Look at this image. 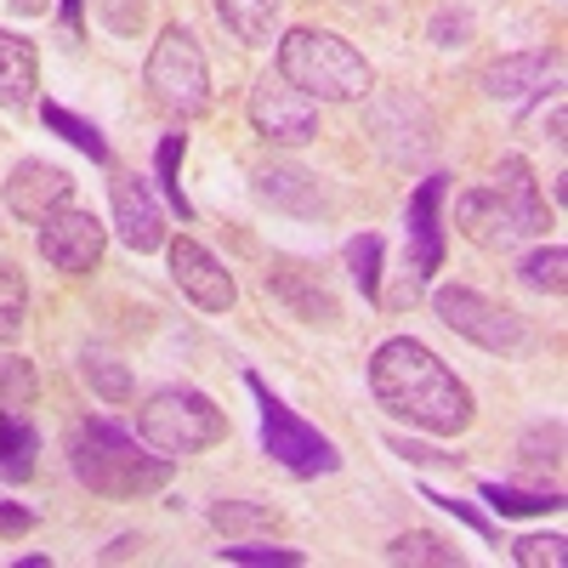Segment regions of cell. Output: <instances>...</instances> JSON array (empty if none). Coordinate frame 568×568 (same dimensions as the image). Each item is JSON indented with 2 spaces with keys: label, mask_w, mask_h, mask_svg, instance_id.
<instances>
[{
  "label": "cell",
  "mask_w": 568,
  "mask_h": 568,
  "mask_svg": "<svg viewBox=\"0 0 568 568\" xmlns=\"http://www.w3.org/2000/svg\"><path fill=\"white\" fill-rule=\"evenodd\" d=\"M369 393L393 420H409L420 433L455 438L471 426V393L455 382V369L415 336H393L369 358Z\"/></svg>",
  "instance_id": "obj_1"
},
{
  "label": "cell",
  "mask_w": 568,
  "mask_h": 568,
  "mask_svg": "<svg viewBox=\"0 0 568 568\" xmlns=\"http://www.w3.org/2000/svg\"><path fill=\"white\" fill-rule=\"evenodd\" d=\"M455 227L478 251H511L524 240H540L551 227V211L535 187V171L524 160H500V176L484 187H466L455 200Z\"/></svg>",
  "instance_id": "obj_2"
},
{
  "label": "cell",
  "mask_w": 568,
  "mask_h": 568,
  "mask_svg": "<svg viewBox=\"0 0 568 568\" xmlns=\"http://www.w3.org/2000/svg\"><path fill=\"white\" fill-rule=\"evenodd\" d=\"M69 466L74 478L103 495V500H142L171 484V455H149L131 433H120L114 420H74L69 433Z\"/></svg>",
  "instance_id": "obj_3"
},
{
  "label": "cell",
  "mask_w": 568,
  "mask_h": 568,
  "mask_svg": "<svg viewBox=\"0 0 568 568\" xmlns=\"http://www.w3.org/2000/svg\"><path fill=\"white\" fill-rule=\"evenodd\" d=\"M278 74L291 80L302 98L318 103H358L369 98V63L358 45H347L329 29H291L278 40Z\"/></svg>",
  "instance_id": "obj_4"
},
{
  "label": "cell",
  "mask_w": 568,
  "mask_h": 568,
  "mask_svg": "<svg viewBox=\"0 0 568 568\" xmlns=\"http://www.w3.org/2000/svg\"><path fill=\"white\" fill-rule=\"evenodd\" d=\"M136 433L160 455H200L227 438V415L200 387H160L136 404Z\"/></svg>",
  "instance_id": "obj_5"
},
{
  "label": "cell",
  "mask_w": 568,
  "mask_h": 568,
  "mask_svg": "<svg viewBox=\"0 0 568 568\" xmlns=\"http://www.w3.org/2000/svg\"><path fill=\"white\" fill-rule=\"evenodd\" d=\"M142 85H149V98L187 120V114H200L211 103V74H205V52H200V40L187 34L182 23H165L160 40H154V52H149V69H142Z\"/></svg>",
  "instance_id": "obj_6"
},
{
  "label": "cell",
  "mask_w": 568,
  "mask_h": 568,
  "mask_svg": "<svg viewBox=\"0 0 568 568\" xmlns=\"http://www.w3.org/2000/svg\"><path fill=\"white\" fill-rule=\"evenodd\" d=\"M245 387H251V398L262 409V444H267V455L284 471H296V478H318V471H336L342 466V449L329 444L318 426H307L284 398H273L262 375H245Z\"/></svg>",
  "instance_id": "obj_7"
},
{
  "label": "cell",
  "mask_w": 568,
  "mask_h": 568,
  "mask_svg": "<svg viewBox=\"0 0 568 568\" xmlns=\"http://www.w3.org/2000/svg\"><path fill=\"white\" fill-rule=\"evenodd\" d=\"M433 313L455 329V336H466L471 347H484V353H524L529 347V324L517 318L511 307L466 291V284H444V291H433Z\"/></svg>",
  "instance_id": "obj_8"
},
{
  "label": "cell",
  "mask_w": 568,
  "mask_h": 568,
  "mask_svg": "<svg viewBox=\"0 0 568 568\" xmlns=\"http://www.w3.org/2000/svg\"><path fill=\"white\" fill-rule=\"evenodd\" d=\"M251 125L267 142H278V149H302V142L318 136V103L302 98V91L284 80V74H267L251 91Z\"/></svg>",
  "instance_id": "obj_9"
},
{
  "label": "cell",
  "mask_w": 568,
  "mask_h": 568,
  "mask_svg": "<svg viewBox=\"0 0 568 568\" xmlns=\"http://www.w3.org/2000/svg\"><path fill=\"white\" fill-rule=\"evenodd\" d=\"M165 256H171V278H176V291L205 307V313H227L233 302H240V284H233V273L200 245V240H165Z\"/></svg>",
  "instance_id": "obj_10"
},
{
  "label": "cell",
  "mask_w": 568,
  "mask_h": 568,
  "mask_svg": "<svg viewBox=\"0 0 568 568\" xmlns=\"http://www.w3.org/2000/svg\"><path fill=\"white\" fill-rule=\"evenodd\" d=\"M103 245H109V233L103 222L91 216V211H52L40 222V256L52 262L58 273H91L103 262Z\"/></svg>",
  "instance_id": "obj_11"
},
{
  "label": "cell",
  "mask_w": 568,
  "mask_h": 568,
  "mask_svg": "<svg viewBox=\"0 0 568 568\" xmlns=\"http://www.w3.org/2000/svg\"><path fill=\"white\" fill-rule=\"evenodd\" d=\"M444 200H449V176H438V171L409 194L404 240H409V273L415 278H433L444 267Z\"/></svg>",
  "instance_id": "obj_12"
},
{
  "label": "cell",
  "mask_w": 568,
  "mask_h": 568,
  "mask_svg": "<svg viewBox=\"0 0 568 568\" xmlns=\"http://www.w3.org/2000/svg\"><path fill=\"white\" fill-rule=\"evenodd\" d=\"M69 194H74V176H69L63 165H52V160H23V165H12L7 187H0L7 211H12L18 222H34V227L52 216V211H63Z\"/></svg>",
  "instance_id": "obj_13"
},
{
  "label": "cell",
  "mask_w": 568,
  "mask_h": 568,
  "mask_svg": "<svg viewBox=\"0 0 568 568\" xmlns=\"http://www.w3.org/2000/svg\"><path fill=\"white\" fill-rule=\"evenodd\" d=\"M262 284H267V296L291 313V318H307V324H336V318H342L336 296L324 291L318 267H307V262H284V256H278Z\"/></svg>",
  "instance_id": "obj_14"
},
{
  "label": "cell",
  "mask_w": 568,
  "mask_h": 568,
  "mask_svg": "<svg viewBox=\"0 0 568 568\" xmlns=\"http://www.w3.org/2000/svg\"><path fill=\"white\" fill-rule=\"evenodd\" d=\"M109 200H114V227H120V240H125L136 256H149V251L165 245V216H160L154 194L142 187V176L120 171V176L109 182Z\"/></svg>",
  "instance_id": "obj_15"
},
{
  "label": "cell",
  "mask_w": 568,
  "mask_h": 568,
  "mask_svg": "<svg viewBox=\"0 0 568 568\" xmlns=\"http://www.w3.org/2000/svg\"><path fill=\"white\" fill-rule=\"evenodd\" d=\"M34 85H40V52L23 40V34H7L0 29V109H34Z\"/></svg>",
  "instance_id": "obj_16"
},
{
  "label": "cell",
  "mask_w": 568,
  "mask_h": 568,
  "mask_svg": "<svg viewBox=\"0 0 568 568\" xmlns=\"http://www.w3.org/2000/svg\"><path fill=\"white\" fill-rule=\"evenodd\" d=\"M256 200L273 205V211H291V216H318L324 211L318 182L296 165H262L256 171Z\"/></svg>",
  "instance_id": "obj_17"
},
{
  "label": "cell",
  "mask_w": 568,
  "mask_h": 568,
  "mask_svg": "<svg viewBox=\"0 0 568 568\" xmlns=\"http://www.w3.org/2000/svg\"><path fill=\"white\" fill-rule=\"evenodd\" d=\"M40 433L23 409H0V484H29L34 478Z\"/></svg>",
  "instance_id": "obj_18"
},
{
  "label": "cell",
  "mask_w": 568,
  "mask_h": 568,
  "mask_svg": "<svg viewBox=\"0 0 568 568\" xmlns=\"http://www.w3.org/2000/svg\"><path fill=\"white\" fill-rule=\"evenodd\" d=\"M546 74H551V58L546 52H524V58H500L489 74H484V91L500 103V98H535L546 91Z\"/></svg>",
  "instance_id": "obj_19"
},
{
  "label": "cell",
  "mask_w": 568,
  "mask_h": 568,
  "mask_svg": "<svg viewBox=\"0 0 568 568\" xmlns=\"http://www.w3.org/2000/svg\"><path fill=\"white\" fill-rule=\"evenodd\" d=\"M278 12H284V0H216V18L245 45H267L278 29Z\"/></svg>",
  "instance_id": "obj_20"
},
{
  "label": "cell",
  "mask_w": 568,
  "mask_h": 568,
  "mask_svg": "<svg viewBox=\"0 0 568 568\" xmlns=\"http://www.w3.org/2000/svg\"><path fill=\"white\" fill-rule=\"evenodd\" d=\"M40 120H45V131H58L63 142H74V149H80L85 160L109 165V142H103V131L91 125V120H80L74 109H63V103H40Z\"/></svg>",
  "instance_id": "obj_21"
},
{
  "label": "cell",
  "mask_w": 568,
  "mask_h": 568,
  "mask_svg": "<svg viewBox=\"0 0 568 568\" xmlns=\"http://www.w3.org/2000/svg\"><path fill=\"white\" fill-rule=\"evenodd\" d=\"M182 154H187V136H182V131L160 136V154H154V182H160L165 205H171L182 222H194V205H187V194H182Z\"/></svg>",
  "instance_id": "obj_22"
},
{
  "label": "cell",
  "mask_w": 568,
  "mask_h": 568,
  "mask_svg": "<svg viewBox=\"0 0 568 568\" xmlns=\"http://www.w3.org/2000/svg\"><path fill=\"white\" fill-rule=\"evenodd\" d=\"M211 524L222 535H273L278 529V511L273 506H256V500H216L211 506Z\"/></svg>",
  "instance_id": "obj_23"
},
{
  "label": "cell",
  "mask_w": 568,
  "mask_h": 568,
  "mask_svg": "<svg viewBox=\"0 0 568 568\" xmlns=\"http://www.w3.org/2000/svg\"><path fill=\"white\" fill-rule=\"evenodd\" d=\"M517 460H524L535 478H557L562 471V420H546V426H535V433H524Z\"/></svg>",
  "instance_id": "obj_24"
},
{
  "label": "cell",
  "mask_w": 568,
  "mask_h": 568,
  "mask_svg": "<svg viewBox=\"0 0 568 568\" xmlns=\"http://www.w3.org/2000/svg\"><path fill=\"white\" fill-rule=\"evenodd\" d=\"M478 495L500 511V517H546L562 506V495H546V489H511V484H478Z\"/></svg>",
  "instance_id": "obj_25"
},
{
  "label": "cell",
  "mask_w": 568,
  "mask_h": 568,
  "mask_svg": "<svg viewBox=\"0 0 568 568\" xmlns=\"http://www.w3.org/2000/svg\"><path fill=\"white\" fill-rule=\"evenodd\" d=\"M517 278H524L529 291H540V296H562V291H568V251H562V245H546V251L524 256Z\"/></svg>",
  "instance_id": "obj_26"
},
{
  "label": "cell",
  "mask_w": 568,
  "mask_h": 568,
  "mask_svg": "<svg viewBox=\"0 0 568 568\" xmlns=\"http://www.w3.org/2000/svg\"><path fill=\"white\" fill-rule=\"evenodd\" d=\"M29 318V284L12 262H0V342H18Z\"/></svg>",
  "instance_id": "obj_27"
},
{
  "label": "cell",
  "mask_w": 568,
  "mask_h": 568,
  "mask_svg": "<svg viewBox=\"0 0 568 568\" xmlns=\"http://www.w3.org/2000/svg\"><path fill=\"white\" fill-rule=\"evenodd\" d=\"M347 267H353V284L364 291V302H382V240L375 233L347 240Z\"/></svg>",
  "instance_id": "obj_28"
},
{
  "label": "cell",
  "mask_w": 568,
  "mask_h": 568,
  "mask_svg": "<svg viewBox=\"0 0 568 568\" xmlns=\"http://www.w3.org/2000/svg\"><path fill=\"white\" fill-rule=\"evenodd\" d=\"M387 562H438V568H460V551L444 546L438 535L415 529V535H398V540L387 546Z\"/></svg>",
  "instance_id": "obj_29"
},
{
  "label": "cell",
  "mask_w": 568,
  "mask_h": 568,
  "mask_svg": "<svg viewBox=\"0 0 568 568\" xmlns=\"http://www.w3.org/2000/svg\"><path fill=\"white\" fill-rule=\"evenodd\" d=\"M80 375H85V387L103 393L109 404H125V398L136 393L131 375H125V364H114V358H103V353H85V358H80Z\"/></svg>",
  "instance_id": "obj_30"
},
{
  "label": "cell",
  "mask_w": 568,
  "mask_h": 568,
  "mask_svg": "<svg viewBox=\"0 0 568 568\" xmlns=\"http://www.w3.org/2000/svg\"><path fill=\"white\" fill-rule=\"evenodd\" d=\"M40 382H34V364L29 358H12V353H0V409H23L34 404Z\"/></svg>",
  "instance_id": "obj_31"
},
{
  "label": "cell",
  "mask_w": 568,
  "mask_h": 568,
  "mask_svg": "<svg viewBox=\"0 0 568 568\" xmlns=\"http://www.w3.org/2000/svg\"><path fill=\"white\" fill-rule=\"evenodd\" d=\"M511 557L524 562V568H562L568 540L562 535H529V540H511Z\"/></svg>",
  "instance_id": "obj_32"
},
{
  "label": "cell",
  "mask_w": 568,
  "mask_h": 568,
  "mask_svg": "<svg viewBox=\"0 0 568 568\" xmlns=\"http://www.w3.org/2000/svg\"><path fill=\"white\" fill-rule=\"evenodd\" d=\"M222 562H251V568H302L296 546H222Z\"/></svg>",
  "instance_id": "obj_33"
},
{
  "label": "cell",
  "mask_w": 568,
  "mask_h": 568,
  "mask_svg": "<svg viewBox=\"0 0 568 568\" xmlns=\"http://www.w3.org/2000/svg\"><path fill=\"white\" fill-rule=\"evenodd\" d=\"M91 12H98L103 29H114V34H136L142 18H149V0H91Z\"/></svg>",
  "instance_id": "obj_34"
},
{
  "label": "cell",
  "mask_w": 568,
  "mask_h": 568,
  "mask_svg": "<svg viewBox=\"0 0 568 568\" xmlns=\"http://www.w3.org/2000/svg\"><path fill=\"white\" fill-rule=\"evenodd\" d=\"M420 500H433V506L455 511L460 524H471V529H478V535H495V529H489V517H484L478 506H471V500H455V495H438V489H420Z\"/></svg>",
  "instance_id": "obj_35"
},
{
  "label": "cell",
  "mask_w": 568,
  "mask_h": 568,
  "mask_svg": "<svg viewBox=\"0 0 568 568\" xmlns=\"http://www.w3.org/2000/svg\"><path fill=\"white\" fill-rule=\"evenodd\" d=\"M29 529H34V511H23V506H0V540L29 535Z\"/></svg>",
  "instance_id": "obj_36"
},
{
  "label": "cell",
  "mask_w": 568,
  "mask_h": 568,
  "mask_svg": "<svg viewBox=\"0 0 568 568\" xmlns=\"http://www.w3.org/2000/svg\"><path fill=\"white\" fill-rule=\"evenodd\" d=\"M387 444H393V449H398V455H404L409 466H433V460H449V455H438V449H426V444H409V438H387Z\"/></svg>",
  "instance_id": "obj_37"
},
{
  "label": "cell",
  "mask_w": 568,
  "mask_h": 568,
  "mask_svg": "<svg viewBox=\"0 0 568 568\" xmlns=\"http://www.w3.org/2000/svg\"><path fill=\"white\" fill-rule=\"evenodd\" d=\"M80 18H85V0H63V29L80 34Z\"/></svg>",
  "instance_id": "obj_38"
},
{
  "label": "cell",
  "mask_w": 568,
  "mask_h": 568,
  "mask_svg": "<svg viewBox=\"0 0 568 568\" xmlns=\"http://www.w3.org/2000/svg\"><path fill=\"white\" fill-rule=\"evenodd\" d=\"M136 546H142V540H136V535H125V540H114V546H109L103 557H109V562H120V557H131Z\"/></svg>",
  "instance_id": "obj_39"
},
{
  "label": "cell",
  "mask_w": 568,
  "mask_h": 568,
  "mask_svg": "<svg viewBox=\"0 0 568 568\" xmlns=\"http://www.w3.org/2000/svg\"><path fill=\"white\" fill-rule=\"evenodd\" d=\"M12 12H23V18H34V12H45V0H12Z\"/></svg>",
  "instance_id": "obj_40"
}]
</instances>
